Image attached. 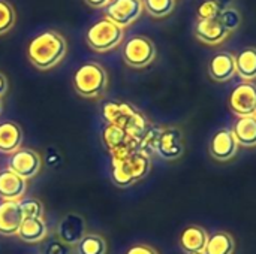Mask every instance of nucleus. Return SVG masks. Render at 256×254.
<instances>
[{
	"label": "nucleus",
	"mask_w": 256,
	"mask_h": 254,
	"mask_svg": "<svg viewBox=\"0 0 256 254\" xmlns=\"http://www.w3.org/2000/svg\"><path fill=\"white\" fill-rule=\"evenodd\" d=\"M66 52V39L56 30L39 33L27 45V58L39 70H50L56 67L64 58Z\"/></svg>",
	"instance_id": "1"
},
{
	"label": "nucleus",
	"mask_w": 256,
	"mask_h": 254,
	"mask_svg": "<svg viewBox=\"0 0 256 254\" xmlns=\"http://www.w3.org/2000/svg\"><path fill=\"white\" fill-rule=\"evenodd\" d=\"M102 117L106 124H114L123 129L129 136L135 139H141L146 130L150 127L147 117L128 102H105L102 106Z\"/></svg>",
	"instance_id": "2"
},
{
	"label": "nucleus",
	"mask_w": 256,
	"mask_h": 254,
	"mask_svg": "<svg viewBox=\"0 0 256 254\" xmlns=\"http://www.w3.org/2000/svg\"><path fill=\"white\" fill-rule=\"evenodd\" d=\"M74 88L81 97H102L108 88V73L105 67L96 61L81 64L74 75Z\"/></svg>",
	"instance_id": "3"
},
{
	"label": "nucleus",
	"mask_w": 256,
	"mask_h": 254,
	"mask_svg": "<svg viewBox=\"0 0 256 254\" xmlns=\"http://www.w3.org/2000/svg\"><path fill=\"white\" fill-rule=\"evenodd\" d=\"M152 169V160L147 154L140 151L130 156L111 162V180L118 187H129L144 180Z\"/></svg>",
	"instance_id": "4"
},
{
	"label": "nucleus",
	"mask_w": 256,
	"mask_h": 254,
	"mask_svg": "<svg viewBox=\"0 0 256 254\" xmlns=\"http://www.w3.org/2000/svg\"><path fill=\"white\" fill-rule=\"evenodd\" d=\"M124 39V28L118 27L108 18L96 21L86 33L87 45L96 52H108L116 49Z\"/></svg>",
	"instance_id": "5"
},
{
	"label": "nucleus",
	"mask_w": 256,
	"mask_h": 254,
	"mask_svg": "<svg viewBox=\"0 0 256 254\" xmlns=\"http://www.w3.org/2000/svg\"><path fill=\"white\" fill-rule=\"evenodd\" d=\"M156 57V46L147 36L135 34L123 45V61L134 69H142L153 63Z\"/></svg>",
	"instance_id": "6"
},
{
	"label": "nucleus",
	"mask_w": 256,
	"mask_h": 254,
	"mask_svg": "<svg viewBox=\"0 0 256 254\" xmlns=\"http://www.w3.org/2000/svg\"><path fill=\"white\" fill-rule=\"evenodd\" d=\"M144 12L142 0H111L105 7V18L112 21L122 28L129 27Z\"/></svg>",
	"instance_id": "7"
},
{
	"label": "nucleus",
	"mask_w": 256,
	"mask_h": 254,
	"mask_svg": "<svg viewBox=\"0 0 256 254\" xmlns=\"http://www.w3.org/2000/svg\"><path fill=\"white\" fill-rule=\"evenodd\" d=\"M8 169L24 180H32L42 169V159L32 148H20L8 159Z\"/></svg>",
	"instance_id": "8"
},
{
	"label": "nucleus",
	"mask_w": 256,
	"mask_h": 254,
	"mask_svg": "<svg viewBox=\"0 0 256 254\" xmlns=\"http://www.w3.org/2000/svg\"><path fill=\"white\" fill-rule=\"evenodd\" d=\"M230 109L238 117H250L256 112V85L252 81L238 84L230 94Z\"/></svg>",
	"instance_id": "9"
},
{
	"label": "nucleus",
	"mask_w": 256,
	"mask_h": 254,
	"mask_svg": "<svg viewBox=\"0 0 256 254\" xmlns=\"http://www.w3.org/2000/svg\"><path fill=\"white\" fill-rule=\"evenodd\" d=\"M184 153L183 133L178 127H164L160 130L156 154L164 160H177Z\"/></svg>",
	"instance_id": "10"
},
{
	"label": "nucleus",
	"mask_w": 256,
	"mask_h": 254,
	"mask_svg": "<svg viewBox=\"0 0 256 254\" xmlns=\"http://www.w3.org/2000/svg\"><path fill=\"white\" fill-rule=\"evenodd\" d=\"M87 234V223L84 217L75 213L66 214L57 226V238L66 246H76Z\"/></svg>",
	"instance_id": "11"
},
{
	"label": "nucleus",
	"mask_w": 256,
	"mask_h": 254,
	"mask_svg": "<svg viewBox=\"0 0 256 254\" xmlns=\"http://www.w3.org/2000/svg\"><path fill=\"white\" fill-rule=\"evenodd\" d=\"M237 150H238V144H237L231 129H220L210 139L208 151L214 160L228 162L232 157H236Z\"/></svg>",
	"instance_id": "12"
},
{
	"label": "nucleus",
	"mask_w": 256,
	"mask_h": 254,
	"mask_svg": "<svg viewBox=\"0 0 256 254\" xmlns=\"http://www.w3.org/2000/svg\"><path fill=\"white\" fill-rule=\"evenodd\" d=\"M228 30L224 27L219 18L212 19H198L194 28L195 37L207 45H218L224 42L228 36Z\"/></svg>",
	"instance_id": "13"
},
{
	"label": "nucleus",
	"mask_w": 256,
	"mask_h": 254,
	"mask_svg": "<svg viewBox=\"0 0 256 254\" xmlns=\"http://www.w3.org/2000/svg\"><path fill=\"white\" fill-rule=\"evenodd\" d=\"M24 220L20 201H3L0 204V235L12 237L16 235L21 223Z\"/></svg>",
	"instance_id": "14"
},
{
	"label": "nucleus",
	"mask_w": 256,
	"mask_h": 254,
	"mask_svg": "<svg viewBox=\"0 0 256 254\" xmlns=\"http://www.w3.org/2000/svg\"><path fill=\"white\" fill-rule=\"evenodd\" d=\"M27 192V180L14 174L9 169L0 172V199L18 202Z\"/></svg>",
	"instance_id": "15"
},
{
	"label": "nucleus",
	"mask_w": 256,
	"mask_h": 254,
	"mask_svg": "<svg viewBox=\"0 0 256 254\" xmlns=\"http://www.w3.org/2000/svg\"><path fill=\"white\" fill-rule=\"evenodd\" d=\"M236 73V55L228 51H222L212 57L208 63V75L212 79L218 82H225L230 81Z\"/></svg>",
	"instance_id": "16"
},
{
	"label": "nucleus",
	"mask_w": 256,
	"mask_h": 254,
	"mask_svg": "<svg viewBox=\"0 0 256 254\" xmlns=\"http://www.w3.org/2000/svg\"><path fill=\"white\" fill-rule=\"evenodd\" d=\"M208 241V234L201 226H188L180 234V247L184 253H202Z\"/></svg>",
	"instance_id": "17"
},
{
	"label": "nucleus",
	"mask_w": 256,
	"mask_h": 254,
	"mask_svg": "<svg viewBox=\"0 0 256 254\" xmlns=\"http://www.w3.org/2000/svg\"><path fill=\"white\" fill-rule=\"evenodd\" d=\"M102 144L105 145V148L108 150V153L123 148V147H138L140 145V139H135L132 136H129L123 129L114 126V124H106L102 130L100 135Z\"/></svg>",
	"instance_id": "18"
},
{
	"label": "nucleus",
	"mask_w": 256,
	"mask_h": 254,
	"mask_svg": "<svg viewBox=\"0 0 256 254\" xmlns=\"http://www.w3.org/2000/svg\"><path fill=\"white\" fill-rule=\"evenodd\" d=\"M22 130L15 121H3L0 124V153L12 154L21 148Z\"/></svg>",
	"instance_id": "19"
},
{
	"label": "nucleus",
	"mask_w": 256,
	"mask_h": 254,
	"mask_svg": "<svg viewBox=\"0 0 256 254\" xmlns=\"http://www.w3.org/2000/svg\"><path fill=\"white\" fill-rule=\"evenodd\" d=\"M46 235L48 229L44 219H24L16 232V237L27 244L42 243L46 238Z\"/></svg>",
	"instance_id": "20"
},
{
	"label": "nucleus",
	"mask_w": 256,
	"mask_h": 254,
	"mask_svg": "<svg viewBox=\"0 0 256 254\" xmlns=\"http://www.w3.org/2000/svg\"><path fill=\"white\" fill-rule=\"evenodd\" d=\"M238 145L256 147V117H240L231 129Z\"/></svg>",
	"instance_id": "21"
},
{
	"label": "nucleus",
	"mask_w": 256,
	"mask_h": 254,
	"mask_svg": "<svg viewBox=\"0 0 256 254\" xmlns=\"http://www.w3.org/2000/svg\"><path fill=\"white\" fill-rule=\"evenodd\" d=\"M236 69L240 78L252 81L256 78V48L249 46L242 49L236 57Z\"/></svg>",
	"instance_id": "22"
},
{
	"label": "nucleus",
	"mask_w": 256,
	"mask_h": 254,
	"mask_svg": "<svg viewBox=\"0 0 256 254\" xmlns=\"http://www.w3.org/2000/svg\"><path fill=\"white\" fill-rule=\"evenodd\" d=\"M236 249L234 238L228 232H216L208 237L204 254H232Z\"/></svg>",
	"instance_id": "23"
},
{
	"label": "nucleus",
	"mask_w": 256,
	"mask_h": 254,
	"mask_svg": "<svg viewBox=\"0 0 256 254\" xmlns=\"http://www.w3.org/2000/svg\"><path fill=\"white\" fill-rule=\"evenodd\" d=\"M106 241L98 234H86L76 244V254H106Z\"/></svg>",
	"instance_id": "24"
},
{
	"label": "nucleus",
	"mask_w": 256,
	"mask_h": 254,
	"mask_svg": "<svg viewBox=\"0 0 256 254\" xmlns=\"http://www.w3.org/2000/svg\"><path fill=\"white\" fill-rule=\"evenodd\" d=\"M142 3L144 10L154 18H164L170 15L176 6V0H142Z\"/></svg>",
	"instance_id": "25"
},
{
	"label": "nucleus",
	"mask_w": 256,
	"mask_h": 254,
	"mask_svg": "<svg viewBox=\"0 0 256 254\" xmlns=\"http://www.w3.org/2000/svg\"><path fill=\"white\" fill-rule=\"evenodd\" d=\"M16 21L15 7L8 0H0V36L12 30Z\"/></svg>",
	"instance_id": "26"
},
{
	"label": "nucleus",
	"mask_w": 256,
	"mask_h": 254,
	"mask_svg": "<svg viewBox=\"0 0 256 254\" xmlns=\"http://www.w3.org/2000/svg\"><path fill=\"white\" fill-rule=\"evenodd\" d=\"M160 127H154L150 126L146 133L142 135V138L140 139V145H138V151L142 154H147L148 157L152 156V153H156V145H158V139L160 135Z\"/></svg>",
	"instance_id": "27"
},
{
	"label": "nucleus",
	"mask_w": 256,
	"mask_h": 254,
	"mask_svg": "<svg viewBox=\"0 0 256 254\" xmlns=\"http://www.w3.org/2000/svg\"><path fill=\"white\" fill-rule=\"evenodd\" d=\"M20 207L24 219H42L44 216V205L34 198H22L20 201Z\"/></svg>",
	"instance_id": "28"
},
{
	"label": "nucleus",
	"mask_w": 256,
	"mask_h": 254,
	"mask_svg": "<svg viewBox=\"0 0 256 254\" xmlns=\"http://www.w3.org/2000/svg\"><path fill=\"white\" fill-rule=\"evenodd\" d=\"M219 19L220 22L224 24V27L228 30V31H234L238 28L240 22H242V16H240V12L234 7H228V9H224L219 15Z\"/></svg>",
	"instance_id": "29"
},
{
	"label": "nucleus",
	"mask_w": 256,
	"mask_h": 254,
	"mask_svg": "<svg viewBox=\"0 0 256 254\" xmlns=\"http://www.w3.org/2000/svg\"><path fill=\"white\" fill-rule=\"evenodd\" d=\"M222 9L218 6L214 0H204L198 9H196V16L198 19H212V18H219Z\"/></svg>",
	"instance_id": "30"
},
{
	"label": "nucleus",
	"mask_w": 256,
	"mask_h": 254,
	"mask_svg": "<svg viewBox=\"0 0 256 254\" xmlns=\"http://www.w3.org/2000/svg\"><path fill=\"white\" fill-rule=\"evenodd\" d=\"M40 254H72V247L63 244L58 238H51L48 241H44Z\"/></svg>",
	"instance_id": "31"
},
{
	"label": "nucleus",
	"mask_w": 256,
	"mask_h": 254,
	"mask_svg": "<svg viewBox=\"0 0 256 254\" xmlns=\"http://www.w3.org/2000/svg\"><path fill=\"white\" fill-rule=\"evenodd\" d=\"M124 254H159L156 249H153L152 246L147 244H135L132 246Z\"/></svg>",
	"instance_id": "32"
},
{
	"label": "nucleus",
	"mask_w": 256,
	"mask_h": 254,
	"mask_svg": "<svg viewBox=\"0 0 256 254\" xmlns=\"http://www.w3.org/2000/svg\"><path fill=\"white\" fill-rule=\"evenodd\" d=\"M84 3L93 9H104L111 3V0H84Z\"/></svg>",
	"instance_id": "33"
},
{
	"label": "nucleus",
	"mask_w": 256,
	"mask_h": 254,
	"mask_svg": "<svg viewBox=\"0 0 256 254\" xmlns=\"http://www.w3.org/2000/svg\"><path fill=\"white\" fill-rule=\"evenodd\" d=\"M6 91H8V79H6V76L0 72V99L6 94Z\"/></svg>",
	"instance_id": "34"
},
{
	"label": "nucleus",
	"mask_w": 256,
	"mask_h": 254,
	"mask_svg": "<svg viewBox=\"0 0 256 254\" xmlns=\"http://www.w3.org/2000/svg\"><path fill=\"white\" fill-rule=\"evenodd\" d=\"M216 3H218V6L224 10V9H228V7H231V3H232V0H214Z\"/></svg>",
	"instance_id": "35"
},
{
	"label": "nucleus",
	"mask_w": 256,
	"mask_h": 254,
	"mask_svg": "<svg viewBox=\"0 0 256 254\" xmlns=\"http://www.w3.org/2000/svg\"><path fill=\"white\" fill-rule=\"evenodd\" d=\"M2 109H3V103H2V99H0V112H2Z\"/></svg>",
	"instance_id": "36"
},
{
	"label": "nucleus",
	"mask_w": 256,
	"mask_h": 254,
	"mask_svg": "<svg viewBox=\"0 0 256 254\" xmlns=\"http://www.w3.org/2000/svg\"><path fill=\"white\" fill-rule=\"evenodd\" d=\"M189 254H204V253H189Z\"/></svg>",
	"instance_id": "37"
},
{
	"label": "nucleus",
	"mask_w": 256,
	"mask_h": 254,
	"mask_svg": "<svg viewBox=\"0 0 256 254\" xmlns=\"http://www.w3.org/2000/svg\"><path fill=\"white\" fill-rule=\"evenodd\" d=\"M255 117H256V112H255Z\"/></svg>",
	"instance_id": "38"
}]
</instances>
